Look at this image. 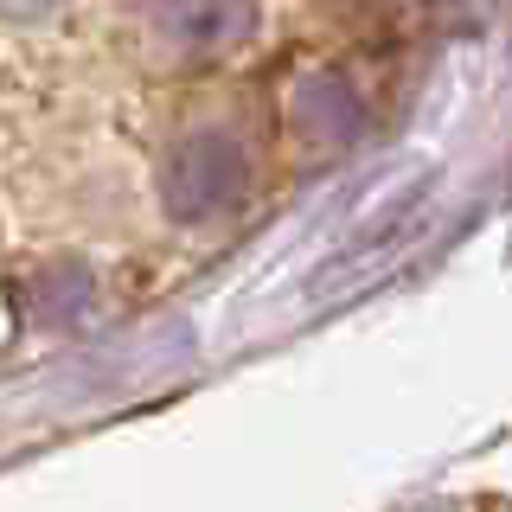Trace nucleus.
<instances>
[{"label": "nucleus", "instance_id": "f257e3e1", "mask_svg": "<svg viewBox=\"0 0 512 512\" xmlns=\"http://www.w3.org/2000/svg\"><path fill=\"white\" fill-rule=\"evenodd\" d=\"M160 192H167V212L180 224L218 218L250 192V160H244V148H237L231 135H186L180 148L167 154Z\"/></svg>", "mask_w": 512, "mask_h": 512}, {"label": "nucleus", "instance_id": "f03ea898", "mask_svg": "<svg viewBox=\"0 0 512 512\" xmlns=\"http://www.w3.org/2000/svg\"><path fill=\"white\" fill-rule=\"evenodd\" d=\"M154 39L173 58H218L250 39V0H154Z\"/></svg>", "mask_w": 512, "mask_h": 512}, {"label": "nucleus", "instance_id": "7ed1b4c3", "mask_svg": "<svg viewBox=\"0 0 512 512\" xmlns=\"http://www.w3.org/2000/svg\"><path fill=\"white\" fill-rule=\"evenodd\" d=\"M58 7V0H0V20H45V13H52Z\"/></svg>", "mask_w": 512, "mask_h": 512}]
</instances>
